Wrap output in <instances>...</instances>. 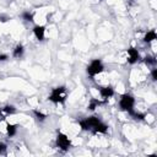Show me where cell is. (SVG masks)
I'll return each mask as SVG.
<instances>
[{
	"instance_id": "ac0fdd59",
	"label": "cell",
	"mask_w": 157,
	"mask_h": 157,
	"mask_svg": "<svg viewBox=\"0 0 157 157\" xmlns=\"http://www.w3.org/2000/svg\"><path fill=\"white\" fill-rule=\"evenodd\" d=\"M7 153V146L5 142H0V156H5Z\"/></svg>"
},
{
	"instance_id": "6da1fadb",
	"label": "cell",
	"mask_w": 157,
	"mask_h": 157,
	"mask_svg": "<svg viewBox=\"0 0 157 157\" xmlns=\"http://www.w3.org/2000/svg\"><path fill=\"white\" fill-rule=\"evenodd\" d=\"M135 98L132 94L130 93H124L120 96V99H119V108L123 110V112H126L128 114H130L131 117L135 114Z\"/></svg>"
},
{
	"instance_id": "7c38bea8",
	"label": "cell",
	"mask_w": 157,
	"mask_h": 157,
	"mask_svg": "<svg viewBox=\"0 0 157 157\" xmlns=\"http://www.w3.org/2000/svg\"><path fill=\"white\" fill-rule=\"evenodd\" d=\"M17 132V125L16 124H11V123H6V134L9 137L15 136Z\"/></svg>"
},
{
	"instance_id": "52a82bcc",
	"label": "cell",
	"mask_w": 157,
	"mask_h": 157,
	"mask_svg": "<svg viewBox=\"0 0 157 157\" xmlns=\"http://www.w3.org/2000/svg\"><path fill=\"white\" fill-rule=\"evenodd\" d=\"M32 31H33L34 37L39 42H43L44 40V38H45V26H43V25H36Z\"/></svg>"
},
{
	"instance_id": "7a4b0ae2",
	"label": "cell",
	"mask_w": 157,
	"mask_h": 157,
	"mask_svg": "<svg viewBox=\"0 0 157 157\" xmlns=\"http://www.w3.org/2000/svg\"><path fill=\"white\" fill-rule=\"evenodd\" d=\"M67 97V91L65 86H56L52 90L50 94L48 96V99L53 102L54 104H64Z\"/></svg>"
},
{
	"instance_id": "44dd1931",
	"label": "cell",
	"mask_w": 157,
	"mask_h": 157,
	"mask_svg": "<svg viewBox=\"0 0 157 157\" xmlns=\"http://www.w3.org/2000/svg\"><path fill=\"white\" fill-rule=\"evenodd\" d=\"M7 59H9L7 54H0V61H6Z\"/></svg>"
},
{
	"instance_id": "7402d4cb",
	"label": "cell",
	"mask_w": 157,
	"mask_h": 157,
	"mask_svg": "<svg viewBox=\"0 0 157 157\" xmlns=\"http://www.w3.org/2000/svg\"><path fill=\"white\" fill-rule=\"evenodd\" d=\"M2 114V107H0V115Z\"/></svg>"
},
{
	"instance_id": "e0dca14e",
	"label": "cell",
	"mask_w": 157,
	"mask_h": 157,
	"mask_svg": "<svg viewBox=\"0 0 157 157\" xmlns=\"http://www.w3.org/2000/svg\"><path fill=\"white\" fill-rule=\"evenodd\" d=\"M33 114H34V117L37 118V120H39V121H43V120H45V118H47V115H45L44 113H42V112L37 110V109L33 110Z\"/></svg>"
},
{
	"instance_id": "2e32d148",
	"label": "cell",
	"mask_w": 157,
	"mask_h": 157,
	"mask_svg": "<svg viewBox=\"0 0 157 157\" xmlns=\"http://www.w3.org/2000/svg\"><path fill=\"white\" fill-rule=\"evenodd\" d=\"M144 63H145L147 66H155L156 63H157V60H156L155 56H152V55H147V56H145Z\"/></svg>"
},
{
	"instance_id": "277c9868",
	"label": "cell",
	"mask_w": 157,
	"mask_h": 157,
	"mask_svg": "<svg viewBox=\"0 0 157 157\" xmlns=\"http://www.w3.org/2000/svg\"><path fill=\"white\" fill-rule=\"evenodd\" d=\"M103 70H104V65H103V63H102L101 59H93V60L88 64V66H87V69H86L88 76H91V77L97 76V75L101 74Z\"/></svg>"
},
{
	"instance_id": "8992f818",
	"label": "cell",
	"mask_w": 157,
	"mask_h": 157,
	"mask_svg": "<svg viewBox=\"0 0 157 157\" xmlns=\"http://www.w3.org/2000/svg\"><path fill=\"white\" fill-rule=\"evenodd\" d=\"M126 53H128V63H129L130 65H134V64H136V63L139 61V59H140V53H139V50H137L136 48L130 47V48L126 49Z\"/></svg>"
},
{
	"instance_id": "5b68a950",
	"label": "cell",
	"mask_w": 157,
	"mask_h": 157,
	"mask_svg": "<svg viewBox=\"0 0 157 157\" xmlns=\"http://www.w3.org/2000/svg\"><path fill=\"white\" fill-rule=\"evenodd\" d=\"M55 144H56V147L59 150H61L63 152L69 151L71 147V140L64 132H58L56 139H55Z\"/></svg>"
},
{
	"instance_id": "ba28073f",
	"label": "cell",
	"mask_w": 157,
	"mask_h": 157,
	"mask_svg": "<svg viewBox=\"0 0 157 157\" xmlns=\"http://www.w3.org/2000/svg\"><path fill=\"white\" fill-rule=\"evenodd\" d=\"M101 97L103 98V101H108L110 97L114 96V88L112 86H104V87H99L98 90Z\"/></svg>"
},
{
	"instance_id": "8fae6325",
	"label": "cell",
	"mask_w": 157,
	"mask_h": 157,
	"mask_svg": "<svg viewBox=\"0 0 157 157\" xmlns=\"http://www.w3.org/2000/svg\"><path fill=\"white\" fill-rule=\"evenodd\" d=\"M23 53H25V47H23L22 44H17V45L13 48V50H12V56L20 59V58H22Z\"/></svg>"
},
{
	"instance_id": "4fadbf2b",
	"label": "cell",
	"mask_w": 157,
	"mask_h": 157,
	"mask_svg": "<svg viewBox=\"0 0 157 157\" xmlns=\"http://www.w3.org/2000/svg\"><path fill=\"white\" fill-rule=\"evenodd\" d=\"M16 112H17V109H16V107L15 105H12V104H6L5 107H2V114L4 115H12V114H16Z\"/></svg>"
},
{
	"instance_id": "9a60e30c",
	"label": "cell",
	"mask_w": 157,
	"mask_h": 157,
	"mask_svg": "<svg viewBox=\"0 0 157 157\" xmlns=\"http://www.w3.org/2000/svg\"><path fill=\"white\" fill-rule=\"evenodd\" d=\"M21 17H22V20H25L26 22H33V21H34V15H33L32 12H29V11H23L22 15H21Z\"/></svg>"
},
{
	"instance_id": "5bb4252c",
	"label": "cell",
	"mask_w": 157,
	"mask_h": 157,
	"mask_svg": "<svg viewBox=\"0 0 157 157\" xmlns=\"http://www.w3.org/2000/svg\"><path fill=\"white\" fill-rule=\"evenodd\" d=\"M105 102H107V101H98V99H94V98H93V99H91L90 103H88V109H90V110H94L98 105L104 104Z\"/></svg>"
},
{
	"instance_id": "30bf717a",
	"label": "cell",
	"mask_w": 157,
	"mask_h": 157,
	"mask_svg": "<svg viewBox=\"0 0 157 157\" xmlns=\"http://www.w3.org/2000/svg\"><path fill=\"white\" fill-rule=\"evenodd\" d=\"M155 39H157V33H156L155 29L147 31L146 34L144 36V42H145V43H151V42H153Z\"/></svg>"
},
{
	"instance_id": "ffe728a7",
	"label": "cell",
	"mask_w": 157,
	"mask_h": 157,
	"mask_svg": "<svg viewBox=\"0 0 157 157\" xmlns=\"http://www.w3.org/2000/svg\"><path fill=\"white\" fill-rule=\"evenodd\" d=\"M7 20H10L9 16H6V15H0V21H1V22H6Z\"/></svg>"
},
{
	"instance_id": "3957f363",
	"label": "cell",
	"mask_w": 157,
	"mask_h": 157,
	"mask_svg": "<svg viewBox=\"0 0 157 157\" xmlns=\"http://www.w3.org/2000/svg\"><path fill=\"white\" fill-rule=\"evenodd\" d=\"M102 120L99 119V117L97 115H91V117H87L85 119H81L78 120V125L81 128V130L83 131H92L94 129V126L97 124H99Z\"/></svg>"
},
{
	"instance_id": "9c48e42d",
	"label": "cell",
	"mask_w": 157,
	"mask_h": 157,
	"mask_svg": "<svg viewBox=\"0 0 157 157\" xmlns=\"http://www.w3.org/2000/svg\"><path fill=\"white\" fill-rule=\"evenodd\" d=\"M108 132V125L107 124H104L103 121H101L99 124H97L96 126H94V129L92 130V134H107Z\"/></svg>"
},
{
	"instance_id": "d6986e66",
	"label": "cell",
	"mask_w": 157,
	"mask_h": 157,
	"mask_svg": "<svg viewBox=\"0 0 157 157\" xmlns=\"http://www.w3.org/2000/svg\"><path fill=\"white\" fill-rule=\"evenodd\" d=\"M151 78L153 81L157 80V69H152V71H151Z\"/></svg>"
}]
</instances>
